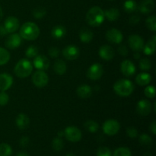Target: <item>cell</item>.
I'll return each mask as SVG.
<instances>
[{
  "label": "cell",
  "instance_id": "cell-5",
  "mask_svg": "<svg viewBox=\"0 0 156 156\" xmlns=\"http://www.w3.org/2000/svg\"><path fill=\"white\" fill-rule=\"evenodd\" d=\"M49 78L47 73L42 70L36 71L32 76V82L38 88H44L48 84Z\"/></svg>",
  "mask_w": 156,
  "mask_h": 156
},
{
  "label": "cell",
  "instance_id": "cell-29",
  "mask_svg": "<svg viewBox=\"0 0 156 156\" xmlns=\"http://www.w3.org/2000/svg\"><path fill=\"white\" fill-rule=\"evenodd\" d=\"M123 8L124 10L128 13H132V12H135L137 9L138 6H137L136 2L133 0H126L123 4Z\"/></svg>",
  "mask_w": 156,
  "mask_h": 156
},
{
  "label": "cell",
  "instance_id": "cell-42",
  "mask_svg": "<svg viewBox=\"0 0 156 156\" xmlns=\"http://www.w3.org/2000/svg\"><path fill=\"white\" fill-rule=\"evenodd\" d=\"M126 134L128 135V136L130 137L132 139L136 138L137 136H138V131L133 126H129L126 129Z\"/></svg>",
  "mask_w": 156,
  "mask_h": 156
},
{
  "label": "cell",
  "instance_id": "cell-47",
  "mask_svg": "<svg viewBox=\"0 0 156 156\" xmlns=\"http://www.w3.org/2000/svg\"><path fill=\"white\" fill-rule=\"evenodd\" d=\"M149 129H150V131L152 133V134H154V135L156 133V123L155 120L150 124V126H149Z\"/></svg>",
  "mask_w": 156,
  "mask_h": 156
},
{
  "label": "cell",
  "instance_id": "cell-19",
  "mask_svg": "<svg viewBox=\"0 0 156 156\" xmlns=\"http://www.w3.org/2000/svg\"><path fill=\"white\" fill-rule=\"evenodd\" d=\"M154 7L155 4L153 0H142L137 9H139L141 13L149 14L154 10Z\"/></svg>",
  "mask_w": 156,
  "mask_h": 156
},
{
  "label": "cell",
  "instance_id": "cell-4",
  "mask_svg": "<svg viewBox=\"0 0 156 156\" xmlns=\"http://www.w3.org/2000/svg\"><path fill=\"white\" fill-rule=\"evenodd\" d=\"M33 71V66L31 62L27 59H21L17 62L14 68L15 74L21 79H24L30 76Z\"/></svg>",
  "mask_w": 156,
  "mask_h": 156
},
{
  "label": "cell",
  "instance_id": "cell-49",
  "mask_svg": "<svg viewBox=\"0 0 156 156\" xmlns=\"http://www.w3.org/2000/svg\"><path fill=\"white\" fill-rule=\"evenodd\" d=\"M16 156H30V155H29L27 153H26V152H19V153H18V155Z\"/></svg>",
  "mask_w": 156,
  "mask_h": 156
},
{
  "label": "cell",
  "instance_id": "cell-9",
  "mask_svg": "<svg viewBox=\"0 0 156 156\" xmlns=\"http://www.w3.org/2000/svg\"><path fill=\"white\" fill-rule=\"evenodd\" d=\"M128 43L130 48L135 52H140L143 50V47H144L143 39L138 34L130 35L128 39Z\"/></svg>",
  "mask_w": 156,
  "mask_h": 156
},
{
  "label": "cell",
  "instance_id": "cell-3",
  "mask_svg": "<svg viewBox=\"0 0 156 156\" xmlns=\"http://www.w3.org/2000/svg\"><path fill=\"white\" fill-rule=\"evenodd\" d=\"M114 90L117 95L128 97L133 92L134 85L128 79H120L114 84Z\"/></svg>",
  "mask_w": 156,
  "mask_h": 156
},
{
  "label": "cell",
  "instance_id": "cell-13",
  "mask_svg": "<svg viewBox=\"0 0 156 156\" xmlns=\"http://www.w3.org/2000/svg\"><path fill=\"white\" fill-rule=\"evenodd\" d=\"M4 27L6 31L9 33H14L19 28V21L14 16H9L5 19L4 23Z\"/></svg>",
  "mask_w": 156,
  "mask_h": 156
},
{
  "label": "cell",
  "instance_id": "cell-12",
  "mask_svg": "<svg viewBox=\"0 0 156 156\" xmlns=\"http://www.w3.org/2000/svg\"><path fill=\"white\" fill-rule=\"evenodd\" d=\"M136 111L141 116H147L152 111V104L150 101L146 99H143L140 100L137 103L136 105Z\"/></svg>",
  "mask_w": 156,
  "mask_h": 156
},
{
  "label": "cell",
  "instance_id": "cell-44",
  "mask_svg": "<svg viewBox=\"0 0 156 156\" xmlns=\"http://www.w3.org/2000/svg\"><path fill=\"white\" fill-rule=\"evenodd\" d=\"M29 143H30V140H29L28 137L23 136L21 137V140H20V146H21V147H27V146H28Z\"/></svg>",
  "mask_w": 156,
  "mask_h": 156
},
{
  "label": "cell",
  "instance_id": "cell-35",
  "mask_svg": "<svg viewBox=\"0 0 156 156\" xmlns=\"http://www.w3.org/2000/svg\"><path fill=\"white\" fill-rule=\"evenodd\" d=\"M139 66L143 71H147V70L150 69L152 67V62L148 58H143V59H140V62H139Z\"/></svg>",
  "mask_w": 156,
  "mask_h": 156
},
{
  "label": "cell",
  "instance_id": "cell-40",
  "mask_svg": "<svg viewBox=\"0 0 156 156\" xmlns=\"http://www.w3.org/2000/svg\"><path fill=\"white\" fill-rule=\"evenodd\" d=\"M111 152L108 147H100L97 151V156H111Z\"/></svg>",
  "mask_w": 156,
  "mask_h": 156
},
{
  "label": "cell",
  "instance_id": "cell-30",
  "mask_svg": "<svg viewBox=\"0 0 156 156\" xmlns=\"http://www.w3.org/2000/svg\"><path fill=\"white\" fill-rule=\"evenodd\" d=\"M10 59V53L7 50L0 47V66L5 65Z\"/></svg>",
  "mask_w": 156,
  "mask_h": 156
},
{
  "label": "cell",
  "instance_id": "cell-2",
  "mask_svg": "<svg viewBox=\"0 0 156 156\" xmlns=\"http://www.w3.org/2000/svg\"><path fill=\"white\" fill-rule=\"evenodd\" d=\"M105 12L100 7L94 6L90 9L86 15V21L92 27H98L105 21Z\"/></svg>",
  "mask_w": 156,
  "mask_h": 156
},
{
  "label": "cell",
  "instance_id": "cell-28",
  "mask_svg": "<svg viewBox=\"0 0 156 156\" xmlns=\"http://www.w3.org/2000/svg\"><path fill=\"white\" fill-rule=\"evenodd\" d=\"M85 128L90 133H96L99 129V125L97 122L92 120H87L85 123Z\"/></svg>",
  "mask_w": 156,
  "mask_h": 156
},
{
  "label": "cell",
  "instance_id": "cell-43",
  "mask_svg": "<svg viewBox=\"0 0 156 156\" xmlns=\"http://www.w3.org/2000/svg\"><path fill=\"white\" fill-rule=\"evenodd\" d=\"M49 55L53 58H56L59 55V50L56 47H52L49 49Z\"/></svg>",
  "mask_w": 156,
  "mask_h": 156
},
{
  "label": "cell",
  "instance_id": "cell-41",
  "mask_svg": "<svg viewBox=\"0 0 156 156\" xmlns=\"http://www.w3.org/2000/svg\"><path fill=\"white\" fill-rule=\"evenodd\" d=\"M9 101V96L5 91L0 92V106H5L8 104Z\"/></svg>",
  "mask_w": 156,
  "mask_h": 156
},
{
  "label": "cell",
  "instance_id": "cell-45",
  "mask_svg": "<svg viewBox=\"0 0 156 156\" xmlns=\"http://www.w3.org/2000/svg\"><path fill=\"white\" fill-rule=\"evenodd\" d=\"M140 21V17L139 16V15H133L132 17H131L130 18H129V24H132V25H135V24H139Z\"/></svg>",
  "mask_w": 156,
  "mask_h": 156
},
{
  "label": "cell",
  "instance_id": "cell-39",
  "mask_svg": "<svg viewBox=\"0 0 156 156\" xmlns=\"http://www.w3.org/2000/svg\"><path fill=\"white\" fill-rule=\"evenodd\" d=\"M144 94L149 98H154L155 96V88L152 85H149L144 90Z\"/></svg>",
  "mask_w": 156,
  "mask_h": 156
},
{
  "label": "cell",
  "instance_id": "cell-46",
  "mask_svg": "<svg viewBox=\"0 0 156 156\" xmlns=\"http://www.w3.org/2000/svg\"><path fill=\"white\" fill-rule=\"evenodd\" d=\"M118 53H120V55H122V56H126V55L128 54L127 47H126V46H124V45L120 46V47H119V48H118Z\"/></svg>",
  "mask_w": 156,
  "mask_h": 156
},
{
  "label": "cell",
  "instance_id": "cell-26",
  "mask_svg": "<svg viewBox=\"0 0 156 156\" xmlns=\"http://www.w3.org/2000/svg\"><path fill=\"white\" fill-rule=\"evenodd\" d=\"M104 12H105V18H106L110 21H116L120 17V12L116 8H111Z\"/></svg>",
  "mask_w": 156,
  "mask_h": 156
},
{
  "label": "cell",
  "instance_id": "cell-18",
  "mask_svg": "<svg viewBox=\"0 0 156 156\" xmlns=\"http://www.w3.org/2000/svg\"><path fill=\"white\" fill-rule=\"evenodd\" d=\"M98 53L101 58H102L104 60L107 61L111 60L114 57V55H115L114 49L111 46L108 45H104L101 47L100 49H99Z\"/></svg>",
  "mask_w": 156,
  "mask_h": 156
},
{
  "label": "cell",
  "instance_id": "cell-7",
  "mask_svg": "<svg viewBox=\"0 0 156 156\" xmlns=\"http://www.w3.org/2000/svg\"><path fill=\"white\" fill-rule=\"evenodd\" d=\"M120 123L117 120H114V119L106 120L103 124L104 133L108 136L116 135L120 130Z\"/></svg>",
  "mask_w": 156,
  "mask_h": 156
},
{
  "label": "cell",
  "instance_id": "cell-24",
  "mask_svg": "<svg viewBox=\"0 0 156 156\" xmlns=\"http://www.w3.org/2000/svg\"><path fill=\"white\" fill-rule=\"evenodd\" d=\"M93 37H94V34L87 27H84V28L81 29L80 32H79V37L82 42L83 43H89L92 41Z\"/></svg>",
  "mask_w": 156,
  "mask_h": 156
},
{
  "label": "cell",
  "instance_id": "cell-38",
  "mask_svg": "<svg viewBox=\"0 0 156 156\" xmlns=\"http://www.w3.org/2000/svg\"><path fill=\"white\" fill-rule=\"evenodd\" d=\"M38 52H39V50H38L37 47L36 46L32 45L30 46V47L26 50L25 55L28 58H34L35 57V56H37Z\"/></svg>",
  "mask_w": 156,
  "mask_h": 156
},
{
  "label": "cell",
  "instance_id": "cell-10",
  "mask_svg": "<svg viewBox=\"0 0 156 156\" xmlns=\"http://www.w3.org/2000/svg\"><path fill=\"white\" fill-rule=\"evenodd\" d=\"M106 38L109 42L113 44H120L123 41V34L117 28H111L106 33Z\"/></svg>",
  "mask_w": 156,
  "mask_h": 156
},
{
  "label": "cell",
  "instance_id": "cell-32",
  "mask_svg": "<svg viewBox=\"0 0 156 156\" xmlns=\"http://www.w3.org/2000/svg\"><path fill=\"white\" fill-rule=\"evenodd\" d=\"M33 16L37 19H41L43 18L47 14V10L44 7H37L33 10Z\"/></svg>",
  "mask_w": 156,
  "mask_h": 156
},
{
  "label": "cell",
  "instance_id": "cell-8",
  "mask_svg": "<svg viewBox=\"0 0 156 156\" xmlns=\"http://www.w3.org/2000/svg\"><path fill=\"white\" fill-rule=\"evenodd\" d=\"M103 73V66L100 63H94L88 68L87 71V76L91 80H98Z\"/></svg>",
  "mask_w": 156,
  "mask_h": 156
},
{
  "label": "cell",
  "instance_id": "cell-15",
  "mask_svg": "<svg viewBox=\"0 0 156 156\" xmlns=\"http://www.w3.org/2000/svg\"><path fill=\"white\" fill-rule=\"evenodd\" d=\"M120 70L123 76L129 77L135 74L136 66H134L133 62H132L129 59H126L122 62L121 65H120Z\"/></svg>",
  "mask_w": 156,
  "mask_h": 156
},
{
  "label": "cell",
  "instance_id": "cell-16",
  "mask_svg": "<svg viewBox=\"0 0 156 156\" xmlns=\"http://www.w3.org/2000/svg\"><path fill=\"white\" fill-rule=\"evenodd\" d=\"M21 37L18 34H12L9 35L5 41V46L9 49L14 50L21 45Z\"/></svg>",
  "mask_w": 156,
  "mask_h": 156
},
{
  "label": "cell",
  "instance_id": "cell-33",
  "mask_svg": "<svg viewBox=\"0 0 156 156\" xmlns=\"http://www.w3.org/2000/svg\"><path fill=\"white\" fill-rule=\"evenodd\" d=\"M139 140H140V143L142 146H152V138L148 134H142L140 136Z\"/></svg>",
  "mask_w": 156,
  "mask_h": 156
},
{
  "label": "cell",
  "instance_id": "cell-37",
  "mask_svg": "<svg viewBox=\"0 0 156 156\" xmlns=\"http://www.w3.org/2000/svg\"><path fill=\"white\" fill-rule=\"evenodd\" d=\"M131 151L126 147H120L114 151V156H131Z\"/></svg>",
  "mask_w": 156,
  "mask_h": 156
},
{
  "label": "cell",
  "instance_id": "cell-50",
  "mask_svg": "<svg viewBox=\"0 0 156 156\" xmlns=\"http://www.w3.org/2000/svg\"><path fill=\"white\" fill-rule=\"evenodd\" d=\"M134 57H135V59H139V58H140V52H136V53H134Z\"/></svg>",
  "mask_w": 156,
  "mask_h": 156
},
{
  "label": "cell",
  "instance_id": "cell-53",
  "mask_svg": "<svg viewBox=\"0 0 156 156\" xmlns=\"http://www.w3.org/2000/svg\"><path fill=\"white\" fill-rule=\"evenodd\" d=\"M66 156H77V155H76L75 154H73V153H68L66 155Z\"/></svg>",
  "mask_w": 156,
  "mask_h": 156
},
{
  "label": "cell",
  "instance_id": "cell-14",
  "mask_svg": "<svg viewBox=\"0 0 156 156\" xmlns=\"http://www.w3.org/2000/svg\"><path fill=\"white\" fill-rule=\"evenodd\" d=\"M50 62L47 56H44V55H39V56H35V59L34 60V66L37 69L44 71L50 67Z\"/></svg>",
  "mask_w": 156,
  "mask_h": 156
},
{
  "label": "cell",
  "instance_id": "cell-48",
  "mask_svg": "<svg viewBox=\"0 0 156 156\" xmlns=\"http://www.w3.org/2000/svg\"><path fill=\"white\" fill-rule=\"evenodd\" d=\"M7 34H8V32L6 31L4 25H0V36L3 37V36H5V35Z\"/></svg>",
  "mask_w": 156,
  "mask_h": 156
},
{
  "label": "cell",
  "instance_id": "cell-21",
  "mask_svg": "<svg viewBox=\"0 0 156 156\" xmlns=\"http://www.w3.org/2000/svg\"><path fill=\"white\" fill-rule=\"evenodd\" d=\"M76 93L81 98H88L91 97L92 94V88L88 85H82L77 88Z\"/></svg>",
  "mask_w": 156,
  "mask_h": 156
},
{
  "label": "cell",
  "instance_id": "cell-51",
  "mask_svg": "<svg viewBox=\"0 0 156 156\" xmlns=\"http://www.w3.org/2000/svg\"><path fill=\"white\" fill-rule=\"evenodd\" d=\"M2 16H3V12H2V8L0 7V20L2 18Z\"/></svg>",
  "mask_w": 156,
  "mask_h": 156
},
{
  "label": "cell",
  "instance_id": "cell-20",
  "mask_svg": "<svg viewBox=\"0 0 156 156\" xmlns=\"http://www.w3.org/2000/svg\"><path fill=\"white\" fill-rule=\"evenodd\" d=\"M15 123L18 129H25L30 124V119L25 114H19L17 116Z\"/></svg>",
  "mask_w": 156,
  "mask_h": 156
},
{
  "label": "cell",
  "instance_id": "cell-17",
  "mask_svg": "<svg viewBox=\"0 0 156 156\" xmlns=\"http://www.w3.org/2000/svg\"><path fill=\"white\" fill-rule=\"evenodd\" d=\"M13 84V78L8 73L0 74V91H5Z\"/></svg>",
  "mask_w": 156,
  "mask_h": 156
},
{
  "label": "cell",
  "instance_id": "cell-34",
  "mask_svg": "<svg viewBox=\"0 0 156 156\" xmlns=\"http://www.w3.org/2000/svg\"><path fill=\"white\" fill-rule=\"evenodd\" d=\"M52 147L56 151L62 150L64 147L63 140L60 137H56V138L53 139V142H52Z\"/></svg>",
  "mask_w": 156,
  "mask_h": 156
},
{
  "label": "cell",
  "instance_id": "cell-25",
  "mask_svg": "<svg viewBox=\"0 0 156 156\" xmlns=\"http://www.w3.org/2000/svg\"><path fill=\"white\" fill-rule=\"evenodd\" d=\"M66 64L62 59H57L53 64V70L57 75H63L66 72Z\"/></svg>",
  "mask_w": 156,
  "mask_h": 156
},
{
  "label": "cell",
  "instance_id": "cell-6",
  "mask_svg": "<svg viewBox=\"0 0 156 156\" xmlns=\"http://www.w3.org/2000/svg\"><path fill=\"white\" fill-rule=\"evenodd\" d=\"M64 136L69 141L76 143V142L80 141L81 139H82V132L76 126H70L65 129Z\"/></svg>",
  "mask_w": 156,
  "mask_h": 156
},
{
  "label": "cell",
  "instance_id": "cell-11",
  "mask_svg": "<svg viewBox=\"0 0 156 156\" xmlns=\"http://www.w3.org/2000/svg\"><path fill=\"white\" fill-rule=\"evenodd\" d=\"M62 56L68 60H75L79 56V49L75 45H69L62 50Z\"/></svg>",
  "mask_w": 156,
  "mask_h": 156
},
{
  "label": "cell",
  "instance_id": "cell-1",
  "mask_svg": "<svg viewBox=\"0 0 156 156\" xmlns=\"http://www.w3.org/2000/svg\"><path fill=\"white\" fill-rule=\"evenodd\" d=\"M40 35L39 27L31 21H28L23 24L20 29V36L27 41L36 40Z\"/></svg>",
  "mask_w": 156,
  "mask_h": 156
},
{
  "label": "cell",
  "instance_id": "cell-22",
  "mask_svg": "<svg viewBox=\"0 0 156 156\" xmlns=\"http://www.w3.org/2000/svg\"><path fill=\"white\" fill-rule=\"evenodd\" d=\"M155 46H156V36L153 35L150 40L147 42V44L143 47V52L146 55L150 56L152 55L155 51Z\"/></svg>",
  "mask_w": 156,
  "mask_h": 156
},
{
  "label": "cell",
  "instance_id": "cell-52",
  "mask_svg": "<svg viewBox=\"0 0 156 156\" xmlns=\"http://www.w3.org/2000/svg\"><path fill=\"white\" fill-rule=\"evenodd\" d=\"M58 136H59V137H61V136H64V131L63 132H62V131H61V132L58 133Z\"/></svg>",
  "mask_w": 156,
  "mask_h": 156
},
{
  "label": "cell",
  "instance_id": "cell-36",
  "mask_svg": "<svg viewBox=\"0 0 156 156\" xmlns=\"http://www.w3.org/2000/svg\"><path fill=\"white\" fill-rule=\"evenodd\" d=\"M146 27L152 31L155 32L156 30V18L155 15L149 17L146 21Z\"/></svg>",
  "mask_w": 156,
  "mask_h": 156
},
{
  "label": "cell",
  "instance_id": "cell-23",
  "mask_svg": "<svg viewBox=\"0 0 156 156\" xmlns=\"http://www.w3.org/2000/svg\"><path fill=\"white\" fill-rule=\"evenodd\" d=\"M152 80V76L148 73H141L138 74L136 78V82L140 86L147 85L150 83Z\"/></svg>",
  "mask_w": 156,
  "mask_h": 156
},
{
  "label": "cell",
  "instance_id": "cell-54",
  "mask_svg": "<svg viewBox=\"0 0 156 156\" xmlns=\"http://www.w3.org/2000/svg\"><path fill=\"white\" fill-rule=\"evenodd\" d=\"M144 156H152V155H151V153H149V152H148V153L145 154Z\"/></svg>",
  "mask_w": 156,
  "mask_h": 156
},
{
  "label": "cell",
  "instance_id": "cell-27",
  "mask_svg": "<svg viewBox=\"0 0 156 156\" xmlns=\"http://www.w3.org/2000/svg\"><path fill=\"white\" fill-rule=\"evenodd\" d=\"M66 28L62 25H56L52 29L51 35L55 39H61L66 35Z\"/></svg>",
  "mask_w": 156,
  "mask_h": 156
},
{
  "label": "cell",
  "instance_id": "cell-31",
  "mask_svg": "<svg viewBox=\"0 0 156 156\" xmlns=\"http://www.w3.org/2000/svg\"><path fill=\"white\" fill-rule=\"evenodd\" d=\"M12 154V149L7 143L0 144V156H10Z\"/></svg>",
  "mask_w": 156,
  "mask_h": 156
}]
</instances>
